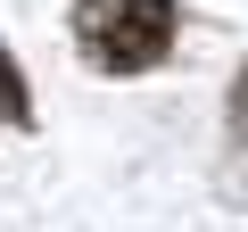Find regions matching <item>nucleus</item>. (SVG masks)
Here are the masks:
<instances>
[{"instance_id": "f03ea898", "label": "nucleus", "mask_w": 248, "mask_h": 232, "mask_svg": "<svg viewBox=\"0 0 248 232\" xmlns=\"http://www.w3.org/2000/svg\"><path fill=\"white\" fill-rule=\"evenodd\" d=\"M25 116H33V99H25V83L9 66V50H0V125H25Z\"/></svg>"}, {"instance_id": "f257e3e1", "label": "nucleus", "mask_w": 248, "mask_h": 232, "mask_svg": "<svg viewBox=\"0 0 248 232\" xmlns=\"http://www.w3.org/2000/svg\"><path fill=\"white\" fill-rule=\"evenodd\" d=\"M75 33L108 66H149L174 42V0H83V9H75Z\"/></svg>"}]
</instances>
